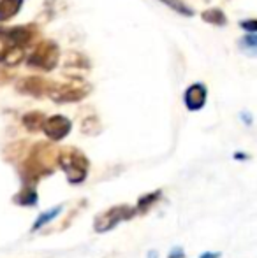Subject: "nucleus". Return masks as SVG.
I'll return each mask as SVG.
<instances>
[{"mask_svg":"<svg viewBox=\"0 0 257 258\" xmlns=\"http://www.w3.org/2000/svg\"><path fill=\"white\" fill-rule=\"evenodd\" d=\"M71 121H69L65 116H52V118L44 119V125H42V130L44 134L49 137L52 141H60L71 132Z\"/></svg>","mask_w":257,"mask_h":258,"instance_id":"20e7f679","label":"nucleus"},{"mask_svg":"<svg viewBox=\"0 0 257 258\" xmlns=\"http://www.w3.org/2000/svg\"><path fill=\"white\" fill-rule=\"evenodd\" d=\"M202 20L208 21V23L215 25V27H224L226 25V16L220 9H208L202 13Z\"/></svg>","mask_w":257,"mask_h":258,"instance_id":"9b49d317","label":"nucleus"},{"mask_svg":"<svg viewBox=\"0 0 257 258\" xmlns=\"http://www.w3.org/2000/svg\"><path fill=\"white\" fill-rule=\"evenodd\" d=\"M62 209H64L62 206H55V207H49V209L44 211V213H41L37 216V220L34 221V225H32V230H39V228H42L46 223H49L52 220H55V218L62 213Z\"/></svg>","mask_w":257,"mask_h":258,"instance_id":"1a4fd4ad","label":"nucleus"},{"mask_svg":"<svg viewBox=\"0 0 257 258\" xmlns=\"http://www.w3.org/2000/svg\"><path fill=\"white\" fill-rule=\"evenodd\" d=\"M148 258H159L157 249H150V251H148Z\"/></svg>","mask_w":257,"mask_h":258,"instance_id":"a211bd4d","label":"nucleus"},{"mask_svg":"<svg viewBox=\"0 0 257 258\" xmlns=\"http://www.w3.org/2000/svg\"><path fill=\"white\" fill-rule=\"evenodd\" d=\"M241 27L243 28H247L248 32H250V34H255V30H257V23L254 20H250V21H241Z\"/></svg>","mask_w":257,"mask_h":258,"instance_id":"dca6fc26","label":"nucleus"},{"mask_svg":"<svg viewBox=\"0 0 257 258\" xmlns=\"http://www.w3.org/2000/svg\"><path fill=\"white\" fill-rule=\"evenodd\" d=\"M136 213L137 211L130 206H115L111 209L104 211L102 214H97L95 221H93V230L99 232V234H106V232L113 230L118 223L134 218Z\"/></svg>","mask_w":257,"mask_h":258,"instance_id":"f03ea898","label":"nucleus"},{"mask_svg":"<svg viewBox=\"0 0 257 258\" xmlns=\"http://www.w3.org/2000/svg\"><path fill=\"white\" fill-rule=\"evenodd\" d=\"M234 158H236V160H247V158H248V155H245V153H236V155H234Z\"/></svg>","mask_w":257,"mask_h":258,"instance_id":"6ab92c4d","label":"nucleus"},{"mask_svg":"<svg viewBox=\"0 0 257 258\" xmlns=\"http://www.w3.org/2000/svg\"><path fill=\"white\" fill-rule=\"evenodd\" d=\"M21 6H23V0H2L0 2V21L11 20L13 16H16Z\"/></svg>","mask_w":257,"mask_h":258,"instance_id":"0eeeda50","label":"nucleus"},{"mask_svg":"<svg viewBox=\"0 0 257 258\" xmlns=\"http://www.w3.org/2000/svg\"><path fill=\"white\" fill-rule=\"evenodd\" d=\"M86 95V88H81V86H62L59 90V93H53V99L57 102H76V100L83 99Z\"/></svg>","mask_w":257,"mask_h":258,"instance_id":"423d86ee","label":"nucleus"},{"mask_svg":"<svg viewBox=\"0 0 257 258\" xmlns=\"http://www.w3.org/2000/svg\"><path fill=\"white\" fill-rule=\"evenodd\" d=\"M57 56H59L57 46L53 44V42H42L30 56L28 63L35 65V67H41V69H53L57 63Z\"/></svg>","mask_w":257,"mask_h":258,"instance_id":"7ed1b4c3","label":"nucleus"},{"mask_svg":"<svg viewBox=\"0 0 257 258\" xmlns=\"http://www.w3.org/2000/svg\"><path fill=\"white\" fill-rule=\"evenodd\" d=\"M206 95H208L206 86L202 85V83H194L192 86L187 88L185 95H183V100H185V105L190 111H197V109H201L202 105H204Z\"/></svg>","mask_w":257,"mask_h":258,"instance_id":"39448f33","label":"nucleus"},{"mask_svg":"<svg viewBox=\"0 0 257 258\" xmlns=\"http://www.w3.org/2000/svg\"><path fill=\"white\" fill-rule=\"evenodd\" d=\"M168 258H185V251H183L182 246H175V248L169 251Z\"/></svg>","mask_w":257,"mask_h":258,"instance_id":"2eb2a0df","label":"nucleus"},{"mask_svg":"<svg viewBox=\"0 0 257 258\" xmlns=\"http://www.w3.org/2000/svg\"><path fill=\"white\" fill-rule=\"evenodd\" d=\"M162 197V191L161 190H155V191H150V194L143 195V197L137 201V206H136V211L137 213H146L151 206L155 204L157 201H161Z\"/></svg>","mask_w":257,"mask_h":258,"instance_id":"9d476101","label":"nucleus"},{"mask_svg":"<svg viewBox=\"0 0 257 258\" xmlns=\"http://www.w3.org/2000/svg\"><path fill=\"white\" fill-rule=\"evenodd\" d=\"M44 114L42 112H28L27 116L23 118V123L28 130H37L44 125Z\"/></svg>","mask_w":257,"mask_h":258,"instance_id":"f8f14e48","label":"nucleus"},{"mask_svg":"<svg viewBox=\"0 0 257 258\" xmlns=\"http://www.w3.org/2000/svg\"><path fill=\"white\" fill-rule=\"evenodd\" d=\"M14 202L23 207H34V206H37V202H39V195L34 188H25V190H21L20 194L14 197Z\"/></svg>","mask_w":257,"mask_h":258,"instance_id":"6e6552de","label":"nucleus"},{"mask_svg":"<svg viewBox=\"0 0 257 258\" xmlns=\"http://www.w3.org/2000/svg\"><path fill=\"white\" fill-rule=\"evenodd\" d=\"M220 256H222L220 251H204L199 255V258H220Z\"/></svg>","mask_w":257,"mask_h":258,"instance_id":"f3484780","label":"nucleus"},{"mask_svg":"<svg viewBox=\"0 0 257 258\" xmlns=\"http://www.w3.org/2000/svg\"><path fill=\"white\" fill-rule=\"evenodd\" d=\"M13 48H18V46L14 44L13 39L9 37V32L0 30V61H4V58L7 56V53Z\"/></svg>","mask_w":257,"mask_h":258,"instance_id":"ddd939ff","label":"nucleus"},{"mask_svg":"<svg viewBox=\"0 0 257 258\" xmlns=\"http://www.w3.org/2000/svg\"><path fill=\"white\" fill-rule=\"evenodd\" d=\"M60 167L64 169L67 181L71 184H79L86 179L88 174V160L78 150H67L60 155Z\"/></svg>","mask_w":257,"mask_h":258,"instance_id":"f257e3e1","label":"nucleus"},{"mask_svg":"<svg viewBox=\"0 0 257 258\" xmlns=\"http://www.w3.org/2000/svg\"><path fill=\"white\" fill-rule=\"evenodd\" d=\"M159 2L166 4L168 7H171L173 11H176V13L183 14V16H192L194 11L190 9L189 6H185V4L182 2V0H159Z\"/></svg>","mask_w":257,"mask_h":258,"instance_id":"4468645a","label":"nucleus"}]
</instances>
